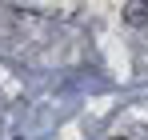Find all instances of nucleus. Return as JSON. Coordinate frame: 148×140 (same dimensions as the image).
Listing matches in <instances>:
<instances>
[{"instance_id":"2","label":"nucleus","mask_w":148,"mask_h":140,"mask_svg":"<svg viewBox=\"0 0 148 140\" xmlns=\"http://www.w3.org/2000/svg\"><path fill=\"white\" fill-rule=\"evenodd\" d=\"M112 140H128V136H112Z\"/></svg>"},{"instance_id":"1","label":"nucleus","mask_w":148,"mask_h":140,"mask_svg":"<svg viewBox=\"0 0 148 140\" xmlns=\"http://www.w3.org/2000/svg\"><path fill=\"white\" fill-rule=\"evenodd\" d=\"M128 16H132V20H144V16H148V4H128Z\"/></svg>"}]
</instances>
